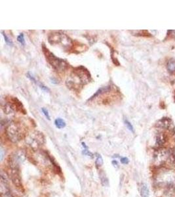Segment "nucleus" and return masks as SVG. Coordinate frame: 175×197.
Returning a JSON list of instances; mask_svg holds the SVG:
<instances>
[{
	"instance_id": "obj_1",
	"label": "nucleus",
	"mask_w": 175,
	"mask_h": 197,
	"mask_svg": "<svg viewBox=\"0 0 175 197\" xmlns=\"http://www.w3.org/2000/svg\"><path fill=\"white\" fill-rule=\"evenodd\" d=\"M70 76L72 79L67 80L66 85L68 87H72V90L75 91L79 90V87L89 83L91 80L90 72L83 66L74 68Z\"/></svg>"
},
{
	"instance_id": "obj_2",
	"label": "nucleus",
	"mask_w": 175,
	"mask_h": 197,
	"mask_svg": "<svg viewBox=\"0 0 175 197\" xmlns=\"http://www.w3.org/2000/svg\"><path fill=\"white\" fill-rule=\"evenodd\" d=\"M6 135L11 142L17 143L27 136V127L19 122H13L5 129Z\"/></svg>"
},
{
	"instance_id": "obj_3",
	"label": "nucleus",
	"mask_w": 175,
	"mask_h": 197,
	"mask_svg": "<svg viewBox=\"0 0 175 197\" xmlns=\"http://www.w3.org/2000/svg\"><path fill=\"white\" fill-rule=\"evenodd\" d=\"M117 97L118 94L116 90H115L111 85H108L98 90L94 95L91 97L89 101L92 99L98 101L100 99V101L98 103H102L103 105H108L116 101Z\"/></svg>"
},
{
	"instance_id": "obj_4",
	"label": "nucleus",
	"mask_w": 175,
	"mask_h": 197,
	"mask_svg": "<svg viewBox=\"0 0 175 197\" xmlns=\"http://www.w3.org/2000/svg\"><path fill=\"white\" fill-rule=\"evenodd\" d=\"M42 49L47 62L49 63V65L53 67L55 71L58 72L65 71L68 66V62L65 60H63V59L55 56L44 45L42 47Z\"/></svg>"
},
{
	"instance_id": "obj_5",
	"label": "nucleus",
	"mask_w": 175,
	"mask_h": 197,
	"mask_svg": "<svg viewBox=\"0 0 175 197\" xmlns=\"http://www.w3.org/2000/svg\"><path fill=\"white\" fill-rule=\"evenodd\" d=\"M5 109L7 113L17 112L22 114H27V110L22 105V103L17 97L10 96L6 98Z\"/></svg>"
},
{
	"instance_id": "obj_6",
	"label": "nucleus",
	"mask_w": 175,
	"mask_h": 197,
	"mask_svg": "<svg viewBox=\"0 0 175 197\" xmlns=\"http://www.w3.org/2000/svg\"><path fill=\"white\" fill-rule=\"evenodd\" d=\"M26 141L29 147L33 150H37L45 143V137L42 133L33 132L26 137Z\"/></svg>"
},
{
	"instance_id": "obj_7",
	"label": "nucleus",
	"mask_w": 175,
	"mask_h": 197,
	"mask_svg": "<svg viewBox=\"0 0 175 197\" xmlns=\"http://www.w3.org/2000/svg\"><path fill=\"white\" fill-rule=\"evenodd\" d=\"M49 42L51 45H58L62 43L64 46H72V41L65 34L61 32H53L49 36Z\"/></svg>"
},
{
	"instance_id": "obj_8",
	"label": "nucleus",
	"mask_w": 175,
	"mask_h": 197,
	"mask_svg": "<svg viewBox=\"0 0 175 197\" xmlns=\"http://www.w3.org/2000/svg\"><path fill=\"white\" fill-rule=\"evenodd\" d=\"M171 153L167 149H159L154 154V163L156 166H162L168 161Z\"/></svg>"
},
{
	"instance_id": "obj_9",
	"label": "nucleus",
	"mask_w": 175,
	"mask_h": 197,
	"mask_svg": "<svg viewBox=\"0 0 175 197\" xmlns=\"http://www.w3.org/2000/svg\"><path fill=\"white\" fill-rule=\"evenodd\" d=\"M9 174L10 178L12 181L15 187L17 188H22V181L21 178L19 173V169H14V168H9Z\"/></svg>"
},
{
	"instance_id": "obj_10",
	"label": "nucleus",
	"mask_w": 175,
	"mask_h": 197,
	"mask_svg": "<svg viewBox=\"0 0 175 197\" xmlns=\"http://www.w3.org/2000/svg\"><path fill=\"white\" fill-rule=\"evenodd\" d=\"M141 197H149V189L146 184L142 183L140 189Z\"/></svg>"
},
{
	"instance_id": "obj_11",
	"label": "nucleus",
	"mask_w": 175,
	"mask_h": 197,
	"mask_svg": "<svg viewBox=\"0 0 175 197\" xmlns=\"http://www.w3.org/2000/svg\"><path fill=\"white\" fill-rule=\"evenodd\" d=\"M55 124L56 126V127L58 129L64 128L66 127V126L65 121L61 118H58L56 119L55 121Z\"/></svg>"
},
{
	"instance_id": "obj_12",
	"label": "nucleus",
	"mask_w": 175,
	"mask_h": 197,
	"mask_svg": "<svg viewBox=\"0 0 175 197\" xmlns=\"http://www.w3.org/2000/svg\"><path fill=\"white\" fill-rule=\"evenodd\" d=\"M165 137L164 135H163L162 133L161 134H159L158 135L157 137V139H156V145L159 146H161L163 145V144L165 143Z\"/></svg>"
},
{
	"instance_id": "obj_13",
	"label": "nucleus",
	"mask_w": 175,
	"mask_h": 197,
	"mask_svg": "<svg viewBox=\"0 0 175 197\" xmlns=\"http://www.w3.org/2000/svg\"><path fill=\"white\" fill-rule=\"evenodd\" d=\"M103 158L101 157V155L97 154H96V160H95V164L96 167H101L103 165Z\"/></svg>"
},
{
	"instance_id": "obj_14",
	"label": "nucleus",
	"mask_w": 175,
	"mask_h": 197,
	"mask_svg": "<svg viewBox=\"0 0 175 197\" xmlns=\"http://www.w3.org/2000/svg\"><path fill=\"white\" fill-rule=\"evenodd\" d=\"M159 126L162 128H168L170 126V122L169 120H162L159 122Z\"/></svg>"
},
{
	"instance_id": "obj_15",
	"label": "nucleus",
	"mask_w": 175,
	"mask_h": 197,
	"mask_svg": "<svg viewBox=\"0 0 175 197\" xmlns=\"http://www.w3.org/2000/svg\"><path fill=\"white\" fill-rule=\"evenodd\" d=\"M167 68L170 72H175V60H170L167 65Z\"/></svg>"
},
{
	"instance_id": "obj_16",
	"label": "nucleus",
	"mask_w": 175,
	"mask_h": 197,
	"mask_svg": "<svg viewBox=\"0 0 175 197\" xmlns=\"http://www.w3.org/2000/svg\"><path fill=\"white\" fill-rule=\"evenodd\" d=\"M82 145H83V147L84 148L83 150V154L84 155L87 156V157H92L93 155H92V154L91 153V152L88 150V147L86 146V145H85L84 143H82Z\"/></svg>"
},
{
	"instance_id": "obj_17",
	"label": "nucleus",
	"mask_w": 175,
	"mask_h": 197,
	"mask_svg": "<svg viewBox=\"0 0 175 197\" xmlns=\"http://www.w3.org/2000/svg\"><path fill=\"white\" fill-rule=\"evenodd\" d=\"M17 41L21 44V45H22V46L25 45V40H24V37L23 33H21V34H20V35L18 36Z\"/></svg>"
},
{
	"instance_id": "obj_18",
	"label": "nucleus",
	"mask_w": 175,
	"mask_h": 197,
	"mask_svg": "<svg viewBox=\"0 0 175 197\" xmlns=\"http://www.w3.org/2000/svg\"><path fill=\"white\" fill-rule=\"evenodd\" d=\"M125 124L127 126V128H128L129 131H131V132H134V128L131 122H130L128 120H125Z\"/></svg>"
},
{
	"instance_id": "obj_19",
	"label": "nucleus",
	"mask_w": 175,
	"mask_h": 197,
	"mask_svg": "<svg viewBox=\"0 0 175 197\" xmlns=\"http://www.w3.org/2000/svg\"><path fill=\"white\" fill-rule=\"evenodd\" d=\"M42 111L43 114L45 115V116L46 117V118L48 119V120H51V118H50V115H49V111H48L45 109V108H42Z\"/></svg>"
},
{
	"instance_id": "obj_20",
	"label": "nucleus",
	"mask_w": 175,
	"mask_h": 197,
	"mask_svg": "<svg viewBox=\"0 0 175 197\" xmlns=\"http://www.w3.org/2000/svg\"><path fill=\"white\" fill-rule=\"evenodd\" d=\"M2 34H3V37H4V39H5V42L8 44L9 46H13V42L12 41H11L8 37L7 36V35L5 34H4V33H3V32H2Z\"/></svg>"
},
{
	"instance_id": "obj_21",
	"label": "nucleus",
	"mask_w": 175,
	"mask_h": 197,
	"mask_svg": "<svg viewBox=\"0 0 175 197\" xmlns=\"http://www.w3.org/2000/svg\"><path fill=\"white\" fill-rule=\"evenodd\" d=\"M121 162L122 164H129V160L128 158H127V157H122L121 158Z\"/></svg>"
},
{
	"instance_id": "obj_22",
	"label": "nucleus",
	"mask_w": 175,
	"mask_h": 197,
	"mask_svg": "<svg viewBox=\"0 0 175 197\" xmlns=\"http://www.w3.org/2000/svg\"><path fill=\"white\" fill-rule=\"evenodd\" d=\"M27 77L28 78L30 79V80H32V81H33V82H35V83H37V81H36V79L34 78H33V76H32V75H31V74H30V73H28L27 74Z\"/></svg>"
},
{
	"instance_id": "obj_23",
	"label": "nucleus",
	"mask_w": 175,
	"mask_h": 197,
	"mask_svg": "<svg viewBox=\"0 0 175 197\" xmlns=\"http://www.w3.org/2000/svg\"><path fill=\"white\" fill-rule=\"evenodd\" d=\"M39 86H40V87H41V88H42V90H44V91H50V90H49V88H48L47 87H46V86H45V85H43V84H39Z\"/></svg>"
},
{
	"instance_id": "obj_24",
	"label": "nucleus",
	"mask_w": 175,
	"mask_h": 197,
	"mask_svg": "<svg viewBox=\"0 0 175 197\" xmlns=\"http://www.w3.org/2000/svg\"><path fill=\"white\" fill-rule=\"evenodd\" d=\"M112 164L114 165V167H117V166H119L117 161V160H114L112 161Z\"/></svg>"
},
{
	"instance_id": "obj_25",
	"label": "nucleus",
	"mask_w": 175,
	"mask_h": 197,
	"mask_svg": "<svg viewBox=\"0 0 175 197\" xmlns=\"http://www.w3.org/2000/svg\"><path fill=\"white\" fill-rule=\"evenodd\" d=\"M172 32H173V34H172V36H173V38H175V30L172 31Z\"/></svg>"
},
{
	"instance_id": "obj_26",
	"label": "nucleus",
	"mask_w": 175,
	"mask_h": 197,
	"mask_svg": "<svg viewBox=\"0 0 175 197\" xmlns=\"http://www.w3.org/2000/svg\"><path fill=\"white\" fill-rule=\"evenodd\" d=\"M1 197H11V195H6V196H2Z\"/></svg>"
}]
</instances>
